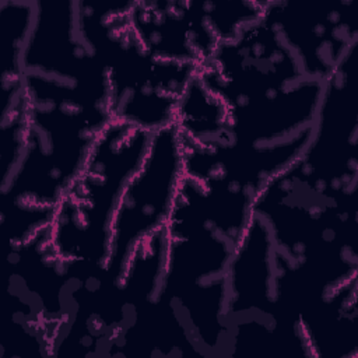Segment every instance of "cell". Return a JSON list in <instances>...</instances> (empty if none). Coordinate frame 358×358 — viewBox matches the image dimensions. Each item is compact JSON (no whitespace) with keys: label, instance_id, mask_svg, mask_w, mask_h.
Segmentation results:
<instances>
[{"label":"cell","instance_id":"6da1fadb","mask_svg":"<svg viewBox=\"0 0 358 358\" xmlns=\"http://www.w3.org/2000/svg\"><path fill=\"white\" fill-rule=\"evenodd\" d=\"M151 134L130 123H108L56 204L49 232L76 287L102 284L112 217Z\"/></svg>","mask_w":358,"mask_h":358},{"label":"cell","instance_id":"7a4b0ae2","mask_svg":"<svg viewBox=\"0 0 358 358\" xmlns=\"http://www.w3.org/2000/svg\"><path fill=\"white\" fill-rule=\"evenodd\" d=\"M130 4L77 1L78 24L105 69L112 119L154 133L173 123L199 66L151 53L133 28Z\"/></svg>","mask_w":358,"mask_h":358},{"label":"cell","instance_id":"3957f363","mask_svg":"<svg viewBox=\"0 0 358 358\" xmlns=\"http://www.w3.org/2000/svg\"><path fill=\"white\" fill-rule=\"evenodd\" d=\"M266 1H131L130 20L154 55L201 67L217 48L260 20Z\"/></svg>","mask_w":358,"mask_h":358},{"label":"cell","instance_id":"277c9868","mask_svg":"<svg viewBox=\"0 0 358 358\" xmlns=\"http://www.w3.org/2000/svg\"><path fill=\"white\" fill-rule=\"evenodd\" d=\"M180 176V138L172 123L151 134L138 169L117 200L109 228L103 287L109 288L119 280L129 256L141 239L165 227Z\"/></svg>","mask_w":358,"mask_h":358},{"label":"cell","instance_id":"5b68a950","mask_svg":"<svg viewBox=\"0 0 358 358\" xmlns=\"http://www.w3.org/2000/svg\"><path fill=\"white\" fill-rule=\"evenodd\" d=\"M352 6V1H266L264 17L298 57L305 73L324 83L357 48L358 31Z\"/></svg>","mask_w":358,"mask_h":358}]
</instances>
